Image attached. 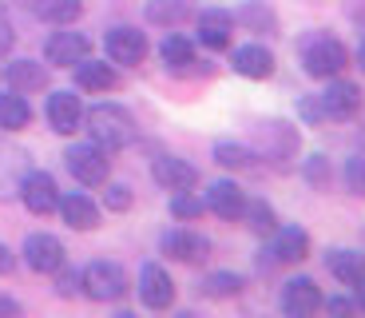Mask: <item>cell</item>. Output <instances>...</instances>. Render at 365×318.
Here are the masks:
<instances>
[{"mask_svg": "<svg viewBox=\"0 0 365 318\" xmlns=\"http://www.w3.org/2000/svg\"><path fill=\"white\" fill-rule=\"evenodd\" d=\"M230 68L247 80H266L274 72V52L266 44H242L230 52Z\"/></svg>", "mask_w": 365, "mask_h": 318, "instance_id": "cell-16", "label": "cell"}, {"mask_svg": "<svg viewBox=\"0 0 365 318\" xmlns=\"http://www.w3.org/2000/svg\"><path fill=\"white\" fill-rule=\"evenodd\" d=\"M235 20H242L250 32H262V36H270V32H274V9H270V4H262V0H247V4L235 12Z\"/></svg>", "mask_w": 365, "mask_h": 318, "instance_id": "cell-29", "label": "cell"}, {"mask_svg": "<svg viewBox=\"0 0 365 318\" xmlns=\"http://www.w3.org/2000/svg\"><path fill=\"white\" fill-rule=\"evenodd\" d=\"M357 32H365V9L357 12Z\"/></svg>", "mask_w": 365, "mask_h": 318, "instance_id": "cell-43", "label": "cell"}, {"mask_svg": "<svg viewBox=\"0 0 365 318\" xmlns=\"http://www.w3.org/2000/svg\"><path fill=\"white\" fill-rule=\"evenodd\" d=\"M322 307H326L329 314H354L357 302H354V299H329V302H322Z\"/></svg>", "mask_w": 365, "mask_h": 318, "instance_id": "cell-38", "label": "cell"}, {"mask_svg": "<svg viewBox=\"0 0 365 318\" xmlns=\"http://www.w3.org/2000/svg\"><path fill=\"white\" fill-rule=\"evenodd\" d=\"M274 263H302L310 254V235L302 227H274Z\"/></svg>", "mask_w": 365, "mask_h": 318, "instance_id": "cell-21", "label": "cell"}, {"mask_svg": "<svg viewBox=\"0 0 365 318\" xmlns=\"http://www.w3.org/2000/svg\"><path fill=\"white\" fill-rule=\"evenodd\" d=\"M64 164L68 172H72L76 183H83V187H103L111 175V164H108V151H103L100 144H72L64 151Z\"/></svg>", "mask_w": 365, "mask_h": 318, "instance_id": "cell-3", "label": "cell"}, {"mask_svg": "<svg viewBox=\"0 0 365 318\" xmlns=\"http://www.w3.org/2000/svg\"><path fill=\"white\" fill-rule=\"evenodd\" d=\"M12 44H16V32H12V20L0 12V56H9Z\"/></svg>", "mask_w": 365, "mask_h": 318, "instance_id": "cell-36", "label": "cell"}, {"mask_svg": "<svg viewBox=\"0 0 365 318\" xmlns=\"http://www.w3.org/2000/svg\"><path fill=\"white\" fill-rule=\"evenodd\" d=\"M191 16V0H147V20L159 28H179Z\"/></svg>", "mask_w": 365, "mask_h": 318, "instance_id": "cell-26", "label": "cell"}, {"mask_svg": "<svg viewBox=\"0 0 365 318\" xmlns=\"http://www.w3.org/2000/svg\"><path fill=\"white\" fill-rule=\"evenodd\" d=\"M4 84H9L12 91H40V88H48V68L44 64H36V60H12V64H4Z\"/></svg>", "mask_w": 365, "mask_h": 318, "instance_id": "cell-19", "label": "cell"}, {"mask_svg": "<svg viewBox=\"0 0 365 318\" xmlns=\"http://www.w3.org/2000/svg\"><path fill=\"white\" fill-rule=\"evenodd\" d=\"M215 159H219V167H227V172H247V167H255L258 155L242 144H215Z\"/></svg>", "mask_w": 365, "mask_h": 318, "instance_id": "cell-30", "label": "cell"}, {"mask_svg": "<svg viewBox=\"0 0 365 318\" xmlns=\"http://www.w3.org/2000/svg\"><path fill=\"white\" fill-rule=\"evenodd\" d=\"M346 187L354 195H365V155H354L346 164Z\"/></svg>", "mask_w": 365, "mask_h": 318, "instance_id": "cell-33", "label": "cell"}, {"mask_svg": "<svg viewBox=\"0 0 365 318\" xmlns=\"http://www.w3.org/2000/svg\"><path fill=\"white\" fill-rule=\"evenodd\" d=\"M357 64H361V72H365V44L357 48Z\"/></svg>", "mask_w": 365, "mask_h": 318, "instance_id": "cell-44", "label": "cell"}, {"mask_svg": "<svg viewBox=\"0 0 365 318\" xmlns=\"http://www.w3.org/2000/svg\"><path fill=\"white\" fill-rule=\"evenodd\" d=\"M28 119H32V108H28V100L20 96V91H0V127L4 131H24Z\"/></svg>", "mask_w": 365, "mask_h": 318, "instance_id": "cell-25", "label": "cell"}, {"mask_svg": "<svg viewBox=\"0 0 365 318\" xmlns=\"http://www.w3.org/2000/svg\"><path fill=\"white\" fill-rule=\"evenodd\" d=\"M103 48H108V60L123 64V68H135V64L147 60V36L139 32V28H128V24L111 28L108 40H103Z\"/></svg>", "mask_w": 365, "mask_h": 318, "instance_id": "cell-5", "label": "cell"}, {"mask_svg": "<svg viewBox=\"0 0 365 318\" xmlns=\"http://www.w3.org/2000/svg\"><path fill=\"white\" fill-rule=\"evenodd\" d=\"M298 56H302V68L314 76V80H334V76L346 72L349 52L341 40L326 36V32H310V36L298 40Z\"/></svg>", "mask_w": 365, "mask_h": 318, "instance_id": "cell-2", "label": "cell"}, {"mask_svg": "<svg viewBox=\"0 0 365 318\" xmlns=\"http://www.w3.org/2000/svg\"><path fill=\"white\" fill-rule=\"evenodd\" d=\"M242 219H247V227L255 231V235H274V227H278V219H274L270 203H262V199H247Z\"/></svg>", "mask_w": 365, "mask_h": 318, "instance_id": "cell-31", "label": "cell"}, {"mask_svg": "<svg viewBox=\"0 0 365 318\" xmlns=\"http://www.w3.org/2000/svg\"><path fill=\"white\" fill-rule=\"evenodd\" d=\"M139 299H143L147 310H167L175 302V282L159 263H143V271H139Z\"/></svg>", "mask_w": 365, "mask_h": 318, "instance_id": "cell-10", "label": "cell"}, {"mask_svg": "<svg viewBox=\"0 0 365 318\" xmlns=\"http://www.w3.org/2000/svg\"><path fill=\"white\" fill-rule=\"evenodd\" d=\"M282 310L290 318H310L314 310H322V291H318V282L314 279H290L282 287Z\"/></svg>", "mask_w": 365, "mask_h": 318, "instance_id": "cell-13", "label": "cell"}, {"mask_svg": "<svg viewBox=\"0 0 365 318\" xmlns=\"http://www.w3.org/2000/svg\"><path fill=\"white\" fill-rule=\"evenodd\" d=\"M258 136L266 139V151H270V159H278V164H286V155L298 151V131H294L286 119H262V124H258Z\"/></svg>", "mask_w": 365, "mask_h": 318, "instance_id": "cell-17", "label": "cell"}, {"mask_svg": "<svg viewBox=\"0 0 365 318\" xmlns=\"http://www.w3.org/2000/svg\"><path fill=\"white\" fill-rule=\"evenodd\" d=\"M72 291H76V279H72V274L56 271V294H72Z\"/></svg>", "mask_w": 365, "mask_h": 318, "instance_id": "cell-39", "label": "cell"}, {"mask_svg": "<svg viewBox=\"0 0 365 318\" xmlns=\"http://www.w3.org/2000/svg\"><path fill=\"white\" fill-rule=\"evenodd\" d=\"M159 56H163L167 68H175V72H187L195 64V44L187 36H167L163 44H159Z\"/></svg>", "mask_w": 365, "mask_h": 318, "instance_id": "cell-27", "label": "cell"}, {"mask_svg": "<svg viewBox=\"0 0 365 318\" xmlns=\"http://www.w3.org/2000/svg\"><path fill=\"white\" fill-rule=\"evenodd\" d=\"M83 127H88L91 144H100L103 151H119V147L135 144L139 136L135 116L119 104H96L91 111H83Z\"/></svg>", "mask_w": 365, "mask_h": 318, "instance_id": "cell-1", "label": "cell"}, {"mask_svg": "<svg viewBox=\"0 0 365 318\" xmlns=\"http://www.w3.org/2000/svg\"><path fill=\"white\" fill-rule=\"evenodd\" d=\"M318 100H322L326 119H349V116H357V108H361V88H357L354 80H341V76H334Z\"/></svg>", "mask_w": 365, "mask_h": 318, "instance_id": "cell-8", "label": "cell"}, {"mask_svg": "<svg viewBox=\"0 0 365 318\" xmlns=\"http://www.w3.org/2000/svg\"><path fill=\"white\" fill-rule=\"evenodd\" d=\"M12 267H16V259H12V251L4 243H0V274H9Z\"/></svg>", "mask_w": 365, "mask_h": 318, "instance_id": "cell-40", "label": "cell"}, {"mask_svg": "<svg viewBox=\"0 0 365 318\" xmlns=\"http://www.w3.org/2000/svg\"><path fill=\"white\" fill-rule=\"evenodd\" d=\"M242 287H247V282L235 271H210L207 279H202V294H207V299H235Z\"/></svg>", "mask_w": 365, "mask_h": 318, "instance_id": "cell-28", "label": "cell"}, {"mask_svg": "<svg viewBox=\"0 0 365 318\" xmlns=\"http://www.w3.org/2000/svg\"><path fill=\"white\" fill-rule=\"evenodd\" d=\"M230 36H235V16H230V12L207 9L199 16V44L219 52V48H230Z\"/></svg>", "mask_w": 365, "mask_h": 318, "instance_id": "cell-18", "label": "cell"}, {"mask_svg": "<svg viewBox=\"0 0 365 318\" xmlns=\"http://www.w3.org/2000/svg\"><path fill=\"white\" fill-rule=\"evenodd\" d=\"M326 267H329V274H334L338 282L354 287V282L365 274V254L361 251H341V247H338V251L326 254Z\"/></svg>", "mask_w": 365, "mask_h": 318, "instance_id": "cell-23", "label": "cell"}, {"mask_svg": "<svg viewBox=\"0 0 365 318\" xmlns=\"http://www.w3.org/2000/svg\"><path fill=\"white\" fill-rule=\"evenodd\" d=\"M64 243L56 235H28L24 239V263L32 267L36 274H56L64 271Z\"/></svg>", "mask_w": 365, "mask_h": 318, "instance_id": "cell-7", "label": "cell"}, {"mask_svg": "<svg viewBox=\"0 0 365 318\" xmlns=\"http://www.w3.org/2000/svg\"><path fill=\"white\" fill-rule=\"evenodd\" d=\"M48 124L56 136H72L83 127V104L76 91H52L48 96Z\"/></svg>", "mask_w": 365, "mask_h": 318, "instance_id": "cell-12", "label": "cell"}, {"mask_svg": "<svg viewBox=\"0 0 365 318\" xmlns=\"http://www.w3.org/2000/svg\"><path fill=\"white\" fill-rule=\"evenodd\" d=\"M151 179L163 191H191L195 179H199V172H195L187 159H179V155H159L155 164H151Z\"/></svg>", "mask_w": 365, "mask_h": 318, "instance_id": "cell-14", "label": "cell"}, {"mask_svg": "<svg viewBox=\"0 0 365 318\" xmlns=\"http://www.w3.org/2000/svg\"><path fill=\"white\" fill-rule=\"evenodd\" d=\"M0 314H20V302H16V299H4V294H0Z\"/></svg>", "mask_w": 365, "mask_h": 318, "instance_id": "cell-41", "label": "cell"}, {"mask_svg": "<svg viewBox=\"0 0 365 318\" xmlns=\"http://www.w3.org/2000/svg\"><path fill=\"white\" fill-rule=\"evenodd\" d=\"M202 211H207V199H199L191 191H175L171 195V215L179 223H195V219H202Z\"/></svg>", "mask_w": 365, "mask_h": 318, "instance_id": "cell-32", "label": "cell"}, {"mask_svg": "<svg viewBox=\"0 0 365 318\" xmlns=\"http://www.w3.org/2000/svg\"><path fill=\"white\" fill-rule=\"evenodd\" d=\"M242 207H247V195H242V187H238L235 179L210 183V191H207V211H215V215L227 219V223H238V219H242Z\"/></svg>", "mask_w": 365, "mask_h": 318, "instance_id": "cell-15", "label": "cell"}, {"mask_svg": "<svg viewBox=\"0 0 365 318\" xmlns=\"http://www.w3.org/2000/svg\"><path fill=\"white\" fill-rule=\"evenodd\" d=\"M88 56H91V40L83 32H68V24H64V32H52L44 44V60L56 64V68H76Z\"/></svg>", "mask_w": 365, "mask_h": 318, "instance_id": "cell-6", "label": "cell"}, {"mask_svg": "<svg viewBox=\"0 0 365 318\" xmlns=\"http://www.w3.org/2000/svg\"><path fill=\"white\" fill-rule=\"evenodd\" d=\"M302 119H310V124H326V111H322V100H302L298 104Z\"/></svg>", "mask_w": 365, "mask_h": 318, "instance_id": "cell-37", "label": "cell"}, {"mask_svg": "<svg viewBox=\"0 0 365 318\" xmlns=\"http://www.w3.org/2000/svg\"><path fill=\"white\" fill-rule=\"evenodd\" d=\"M76 84H80L83 91H91V96H100V91H111L119 84V76H115V68L111 64H100V60H80L76 64Z\"/></svg>", "mask_w": 365, "mask_h": 318, "instance_id": "cell-22", "label": "cell"}, {"mask_svg": "<svg viewBox=\"0 0 365 318\" xmlns=\"http://www.w3.org/2000/svg\"><path fill=\"white\" fill-rule=\"evenodd\" d=\"M60 215H64L68 227L76 231H91V227H100V207L88 199V195H80V191H72V195H60Z\"/></svg>", "mask_w": 365, "mask_h": 318, "instance_id": "cell-20", "label": "cell"}, {"mask_svg": "<svg viewBox=\"0 0 365 318\" xmlns=\"http://www.w3.org/2000/svg\"><path fill=\"white\" fill-rule=\"evenodd\" d=\"M302 175H306L310 183H318V187H326V183H329V159H326V155H310L306 167H302Z\"/></svg>", "mask_w": 365, "mask_h": 318, "instance_id": "cell-34", "label": "cell"}, {"mask_svg": "<svg viewBox=\"0 0 365 318\" xmlns=\"http://www.w3.org/2000/svg\"><path fill=\"white\" fill-rule=\"evenodd\" d=\"M163 254L175 259V263H187V267H202L210 254V239H202L199 231H167L163 235Z\"/></svg>", "mask_w": 365, "mask_h": 318, "instance_id": "cell-9", "label": "cell"}, {"mask_svg": "<svg viewBox=\"0 0 365 318\" xmlns=\"http://www.w3.org/2000/svg\"><path fill=\"white\" fill-rule=\"evenodd\" d=\"M354 291H357V299H354V302H357V307L365 310V274H361V279L354 282Z\"/></svg>", "mask_w": 365, "mask_h": 318, "instance_id": "cell-42", "label": "cell"}, {"mask_svg": "<svg viewBox=\"0 0 365 318\" xmlns=\"http://www.w3.org/2000/svg\"><path fill=\"white\" fill-rule=\"evenodd\" d=\"M103 203H108L111 211H128V207H131V187H128V183H108V191H103Z\"/></svg>", "mask_w": 365, "mask_h": 318, "instance_id": "cell-35", "label": "cell"}, {"mask_svg": "<svg viewBox=\"0 0 365 318\" xmlns=\"http://www.w3.org/2000/svg\"><path fill=\"white\" fill-rule=\"evenodd\" d=\"M20 199L32 215H52L56 203H60V191H56V179L48 172H28L24 183H20Z\"/></svg>", "mask_w": 365, "mask_h": 318, "instance_id": "cell-11", "label": "cell"}, {"mask_svg": "<svg viewBox=\"0 0 365 318\" xmlns=\"http://www.w3.org/2000/svg\"><path fill=\"white\" fill-rule=\"evenodd\" d=\"M80 287L88 299L96 302H115L128 294V274H123V267L119 263H108V259H100V263H88L80 274Z\"/></svg>", "mask_w": 365, "mask_h": 318, "instance_id": "cell-4", "label": "cell"}, {"mask_svg": "<svg viewBox=\"0 0 365 318\" xmlns=\"http://www.w3.org/2000/svg\"><path fill=\"white\" fill-rule=\"evenodd\" d=\"M32 12H36L44 24L64 28V24H72V20H80L83 0H32Z\"/></svg>", "mask_w": 365, "mask_h": 318, "instance_id": "cell-24", "label": "cell"}]
</instances>
